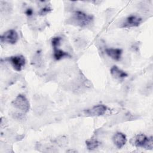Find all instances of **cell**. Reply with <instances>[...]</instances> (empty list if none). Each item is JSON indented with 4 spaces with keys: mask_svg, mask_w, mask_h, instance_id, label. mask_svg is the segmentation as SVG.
<instances>
[{
    "mask_svg": "<svg viewBox=\"0 0 153 153\" xmlns=\"http://www.w3.org/2000/svg\"><path fill=\"white\" fill-rule=\"evenodd\" d=\"M73 19L77 25L83 27L88 25L92 22L93 17L82 11H76L74 14Z\"/></svg>",
    "mask_w": 153,
    "mask_h": 153,
    "instance_id": "cell-2",
    "label": "cell"
},
{
    "mask_svg": "<svg viewBox=\"0 0 153 153\" xmlns=\"http://www.w3.org/2000/svg\"><path fill=\"white\" fill-rule=\"evenodd\" d=\"M19 36L17 32L14 29H10L4 32L1 36V42H6L8 44H14L17 42Z\"/></svg>",
    "mask_w": 153,
    "mask_h": 153,
    "instance_id": "cell-5",
    "label": "cell"
},
{
    "mask_svg": "<svg viewBox=\"0 0 153 153\" xmlns=\"http://www.w3.org/2000/svg\"><path fill=\"white\" fill-rule=\"evenodd\" d=\"M60 41H61V38L59 36H56L52 38L51 44L53 48H58V47L60 44Z\"/></svg>",
    "mask_w": 153,
    "mask_h": 153,
    "instance_id": "cell-13",
    "label": "cell"
},
{
    "mask_svg": "<svg viewBox=\"0 0 153 153\" xmlns=\"http://www.w3.org/2000/svg\"><path fill=\"white\" fill-rule=\"evenodd\" d=\"M107 106L104 105H97L90 109H87L85 113L91 116H101L105 114L107 111Z\"/></svg>",
    "mask_w": 153,
    "mask_h": 153,
    "instance_id": "cell-6",
    "label": "cell"
},
{
    "mask_svg": "<svg viewBox=\"0 0 153 153\" xmlns=\"http://www.w3.org/2000/svg\"><path fill=\"white\" fill-rule=\"evenodd\" d=\"M51 10V9L50 7H45L42 8V9L40 10V11H39V14H40V15H44V14H46L47 13H49Z\"/></svg>",
    "mask_w": 153,
    "mask_h": 153,
    "instance_id": "cell-14",
    "label": "cell"
},
{
    "mask_svg": "<svg viewBox=\"0 0 153 153\" xmlns=\"http://www.w3.org/2000/svg\"><path fill=\"white\" fill-rule=\"evenodd\" d=\"M16 71H20L25 65V59L22 55H17L6 59Z\"/></svg>",
    "mask_w": 153,
    "mask_h": 153,
    "instance_id": "cell-4",
    "label": "cell"
},
{
    "mask_svg": "<svg viewBox=\"0 0 153 153\" xmlns=\"http://www.w3.org/2000/svg\"><path fill=\"white\" fill-rule=\"evenodd\" d=\"M13 105L23 112H27L30 109V104L27 98L22 94H19L12 102Z\"/></svg>",
    "mask_w": 153,
    "mask_h": 153,
    "instance_id": "cell-3",
    "label": "cell"
},
{
    "mask_svg": "<svg viewBox=\"0 0 153 153\" xmlns=\"http://www.w3.org/2000/svg\"><path fill=\"white\" fill-rule=\"evenodd\" d=\"M110 72L111 75L116 79H123L128 76V74L126 72L120 69L118 66L115 65L113 66L111 68Z\"/></svg>",
    "mask_w": 153,
    "mask_h": 153,
    "instance_id": "cell-10",
    "label": "cell"
},
{
    "mask_svg": "<svg viewBox=\"0 0 153 153\" xmlns=\"http://www.w3.org/2000/svg\"><path fill=\"white\" fill-rule=\"evenodd\" d=\"M142 22V19L135 15L128 16L123 23V27H131L138 26Z\"/></svg>",
    "mask_w": 153,
    "mask_h": 153,
    "instance_id": "cell-7",
    "label": "cell"
},
{
    "mask_svg": "<svg viewBox=\"0 0 153 153\" xmlns=\"http://www.w3.org/2000/svg\"><path fill=\"white\" fill-rule=\"evenodd\" d=\"M25 13L27 16H30L33 14V10L32 8H28L26 10Z\"/></svg>",
    "mask_w": 153,
    "mask_h": 153,
    "instance_id": "cell-15",
    "label": "cell"
},
{
    "mask_svg": "<svg viewBox=\"0 0 153 153\" xmlns=\"http://www.w3.org/2000/svg\"><path fill=\"white\" fill-rule=\"evenodd\" d=\"M133 143L137 147H142L146 149H152V137H148L143 134H139L133 139Z\"/></svg>",
    "mask_w": 153,
    "mask_h": 153,
    "instance_id": "cell-1",
    "label": "cell"
},
{
    "mask_svg": "<svg viewBox=\"0 0 153 153\" xmlns=\"http://www.w3.org/2000/svg\"><path fill=\"white\" fill-rule=\"evenodd\" d=\"M112 140L115 145L119 149L123 148L126 143L127 139L124 134L121 132L116 133L112 137Z\"/></svg>",
    "mask_w": 153,
    "mask_h": 153,
    "instance_id": "cell-8",
    "label": "cell"
},
{
    "mask_svg": "<svg viewBox=\"0 0 153 153\" xmlns=\"http://www.w3.org/2000/svg\"><path fill=\"white\" fill-rule=\"evenodd\" d=\"M106 53L112 59L118 61L120 60L121 54L123 53V50L120 48H106Z\"/></svg>",
    "mask_w": 153,
    "mask_h": 153,
    "instance_id": "cell-9",
    "label": "cell"
},
{
    "mask_svg": "<svg viewBox=\"0 0 153 153\" xmlns=\"http://www.w3.org/2000/svg\"><path fill=\"white\" fill-rule=\"evenodd\" d=\"M85 144H86V146H87V148L88 149L93 150V149H95L96 148H97L99 146L100 142L99 141H97V140L91 139V140H87L85 142Z\"/></svg>",
    "mask_w": 153,
    "mask_h": 153,
    "instance_id": "cell-12",
    "label": "cell"
},
{
    "mask_svg": "<svg viewBox=\"0 0 153 153\" xmlns=\"http://www.w3.org/2000/svg\"><path fill=\"white\" fill-rule=\"evenodd\" d=\"M53 50H54V54H53L54 58L56 60H59L65 57L70 56L67 52H65L60 49H59L58 48H53Z\"/></svg>",
    "mask_w": 153,
    "mask_h": 153,
    "instance_id": "cell-11",
    "label": "cell"
}]
</instances>
